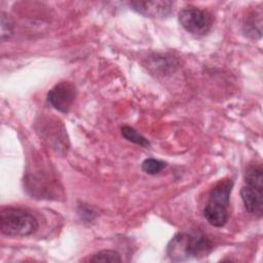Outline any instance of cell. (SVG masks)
I'll return each mask as SVG.
<instances>
[{"mask_svg":"<svg viewBox=\"0 0 263 263\" xmlns=\"http://www.w3.org/2000/svg\"><path fill=\"white\" fill-rule=\"evenodd\" d=\"M165 165L166 163L159 159L147 158L142 162V170L149 175H156L160 173L165 167Z\"/></svg>","mask_w":263,"mask_h":263,"instance_id":"11","label":"cell"},{"mask_svg":"<svg viewBox=\"0 0 263 263\" xmlns=\"http://www.w3.org/2000/svg\"><path fill=\"white\" fill-rule=\"evenodd\" d=\"M76 98V87L69 81H62L54 85L47 93V102L60 112L67 113Z\"/></svg>","mask_w":263,"mask_h":263,"instance_id":"6","label":"cell"},{"mask_svg":"<svg viewBox=\"0 0 263 263\" xmlns=\"http://www.w3.org/2000/svg\"><path fill=\"white\" fill-rule=\"evenodd\" d=\"M121 135L127 141H129L136 145H139L141 147H149L150 146L149 141L145 137H143L141 134H139L135 128H133L130 126H127V125L122 126Z\"/></svg>","mask_w":263,"mask_h":263,"instance_id":"9","label":"cell"},{"mask_svg":"<svg viewBox=\"0 0 263 263\" xmlns=\"http://www.w3.org/2000/svg\"><path fill=\"white\" fill-rule=\"evenodd\" d=\"M0 229L7 236H28L38 229V221L26 210L8 206L0 214Z\"/></svg>","mask_w":263,"mask_h":263,"instance_id":"4","label":"cell"},{"mask_svg":"<svg viewBox=\"0 0 263 263\" xmlns=\"http://www.w3.org/2000/svg\"><path fill=\"white\" fill-rule=\"evenodd\" d=\"M240 196L247 212L261 218L263 214V170L261 164L250 165L247 168Z\"/></svg>","mask_w":263,"mask_h":263,"instance_id":"3","label":"cell"},{"mask_svg":"<svg viewBox=\"0 0 263 263\" xmlns=\"http://www.w3.org/2000/svg\"><path fill=\"white\" fill-rule=\"evenodd\" d=\"M89 262H121L120 255L112 250H103L93 254L88 259Z\"/></svg>","mask_w":263,"mask_h":263,"instance_id":"10","label":"cell"},{"mask_svg":"<svg viewBox=\"0 0 263 263\" xmlns=\"http://www.w3.org/2000/svg\"><path fill=\"white\" fill-rule=\"evenodd\" d=\"M233 187L231 179L219 181L211 190L208 202L203 209L206 221L215 227H223L228 221L230 194Z\"/></svg>","mask_w":263,"mask_h":263,"instance_id":"2","label":"cell"},{"mask_svg":"<svg viewBox=\"0 0 263 263\" xmlns=\"http://www.w3.org/2000/svg\"><path fill=\"white\" fill-rule=\"evenodd\" d=\"M130 7L149 17H166L172 13L174 3L172 1H133Z\"/></svg>","mask_w":263,"mask_h":263,"instance_id":"7","label":"cell"},{"mask_svg":"<svg viewBox=\"0 0 263 263\" xmlns=\"http://www.w3.org/2000/svg\"><path fill=\"white\" fill-rule=\"evenodd\" d=\"M13 33V23L5 12H1V40L4 42Z\"/></svg>","mask_w":263,"mask_h":263,"instance_id":"12","label":"cell"},{"mask_svg":"<svg viewBox=\"0 0 263 263\" xmlns=\"http://www.w3.org/2000/svg\"><path fill=\"white\" fill-rule=\"evenodd\" d=\"M243 32L253 39H260L262 34V13L261 11L251 12L243 24Z\"/></svg>","mask_w":263,"mask_h":263,"instance_id":"8","label":"cell"},{"mask_svg":"<svg viewBox=\"0 0 263 263\" xmlns=\"http://www.w3.org/2000/svg\"><path fill=\"white\" fill-rule=\"evenodd\" d=\"M179 22L181 26L194 36L205 35L213 26V17L210 12L189 6L179 12Z\"/></svg>","mask_w":263,"mask_h":263,"instance_id":"5","label":"cell"},{"mask_svg":"<svg viewBox=\"0 0 263 263\" xmlns=\"http://www.w3.org/2000/svg\"><path fill=\"white\" fill-rule=\"evenodd\" d=\"M214 248L212 240L201 231L178 232L170 240L166 254L171 260L179 262L209 255Z\"/></svg>","mask_w":263,"mask_h":263,"instance_id":"1","label":"cell"}]
</instances>
